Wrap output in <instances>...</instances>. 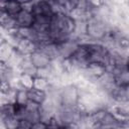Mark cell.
<instances>
[{
	"label": "cell",
	"mask_w": 129,
	"mask_h": 129,
	"mask_svg": "<svg viewBox=\"0 0 129 129\" xmlns=\"http://www.w3.org/2000/svg\"><path fill=\"white\" fill-rule=\"evenodd\" d=\"M28 102H29L28 90H25V89H22V88L17 89L16 98H15V104H17L19 106H25Z\"/></svg>",
	"instance_id": "cell-14"
},
{
	"label": "cell",
	"mask_w": 129,
	"mask_h": 129,
	"mask_svg": "<svg viewBox=\"0 0 129 129\" xmlns=\"http://www.w3.org/2000/svg\"><path fill=\"white\" fill-rule=\"evenodd\" d=\"M30 126H31L30 122H28L26 120H21L18 129H30Z\"/></svg>",
	"instance_id": "cell-17"
},
{
	"label": "cell",
	"mask_w": 129,
	"mask_h": 129,
	"mask_svg": "<svg viewBox=\"0 0 129 129\" xmlns=\"http://www.w3.org/2000/svg\"><path fill=\"white\" fill-rule=\"evenodd\" d=\"M93 129H110L108 127H105V126H102V125H96Z\"/></svg>",
	"instance_id": "cell-19"
},
{
	"label": "cell",
	"mask_w": 129,
	"mask_h": 129,
	"mask_svg": "<svg viewBox=\"0 0 129 129\" xmlns=\"http://www.w3.org/2000/svg\"><path fill=\"white\" fill-rule=\"evenodd\" d=\"M31 12L33 13L34 16L44 15L51 17L53 15L50 1H33Z\"/></svg>",
	"instance_id": "cell-8"
},
{
	"label": "cell",
	"mask_w": 129,
	"mask_h": 129,
	"mask_svg": "<svg viewBox=\"0 0 129 129\" xmlns=\"http://www.w3.org/2000/svg\"><path fill=\"white\" fill-rule=\"evenodd\" d=\"M124 94H125V99L129 103V86L124 87Z\"/></svg>",
	"instance_id": "cell-18"
},
{
	"label": "cell",
	"mask_w": 129,
	"mask_h": 129,
	"mask_svg": "<svg viewBox=\"0 0 129 129\" xmlns=\"http://www.w3.org/2000/svg\"><path fill=\"white\" fill-rule=\"evenodd\" d=\"M126 129H129V127H128V128H126Z\"/></svg>",
	"instance_id": "cell-21"
},
{
	"label": "cell",
	"mask_w": 129,
	"mask_h": 129,
	"mask_svg": "<svg viewBox=\"0 0 129 129\" xmlns=\"http://www.w3.org/2000/svg\"><path fill=\"white\" fill-rule=\"evenodd\" d=\"M1 119L15 116V104H4L1 105V111H0Z\"/></svg>",
	"instance_id": "cell-15"
},
{
	"label": "cell",
	"mask_w": 129,
	"mask_h": 129,
	"mask_svg": "<svg viewBox=\"0 0 129 129\" xmlns=\"http://www.w3.org/2000/svg\"><path fill=\"white\" fill-rule=\"evenodd\" d=\"M111 28L112 26L107 21L94 15L87 21V36L91 41L101 42Z\"/></svg>",
	"instance_id": "cell-2"
},
{
	"label": "cell",
	"mask_w": 129,
	"mask_h": 129,
	"mask_svg": "<svg viewBox=\"0 0 129 129\" xmlns=\"http://www.w3.org/2000/svg\"><path fill=\"white\" fill-rule=\"evenodd\" d=\"M34 79L35 77L30 74H25L22 73L18 77V82H19V89H25V90H30L33 88L34 85Z\"/></svg>",
	"instance_id": "cell-12"
},
{
	"label": "cell",
	"mask_w": 129,
	"mask_h": 129,
	"mask_svg": "<svg viewBox=\"0 0 129 129\" xmlns=\"http://www.w3.org/2000/svg\"><path fill=\"white\" fill-rule=\"evenodd\" d=\"M33 88L48 93L50 91V89H51V86H50V82H49L48 79L41 78V77H35Z\"/></svg>",
	"instance_id": "cell-13"
},
{
	"label": "cell",
	"mask_w": 129,
	"mask_h": 129,
	"mask_svg": "<svg viewBox=\"0 0 129 129\" xmlns=\"http://www.w3.org/2000/svg\"><path fill=\"white\" fill-rule=\"evenodd\" d=\"M81 42L77 38H70L61 43L57 44L58 52H59V58L60 59H69L73 56V54L76 52L78 47L80 46Z\"/></svg>",
	"instance_id": "cell-4"
},
{
	"label": "cell",
	"mask_w": 129,
	"mask_h": 129,
	"mask_svg": "<svg viewBox=\"0 0 129 129\" xmlns=\"http://www.w3.org/2000/svg\"><path fill=\"white\" fill-rule=\"evenodd\" d=\"M28 98H29V101L36 103L38 105H41L47 100L48 93L44 92V91L37 90L35 88H32V89L28 90Z\"/></svg>",
	"instance_id": "cell-11"
},
{
	"label": "cell",
	"mask_w": 129,
	"mask_h": 129,
	"mask_svg": "<svg viewBox=\"0 0 129 129\" xmlns=\"http://www.w3.org/2000/svg\"><path fill=\"white\" fill-rule=\"evenodd\" d=\"M127 68H128V70H129V53H128V55H127Z\"/></svg>",
	"instance_id": "cell-20"
},
{
	"label": "cell",
	"mask_w": 129,
	"mask_h": 129,
	"mask_svg": "<svg viewBox=\"0 0 129 129\" xmlns=\"http://www.w3.org/2000/svg\"><path fill=\"white\" fill-rule=\"evenodd\" d=\"M76 30V21L69 14H54L51 17L48 29L49 39L58 44L72 37Z\"/></svg>",
	"instance_id": "cell-1"
},
{
	"label": "cell",
	"mask_w": 129,
	"mask_h": 129,
	"mask_svg": "<svg viewBox=\"0 0 129 129\" xmlns=\"http://www.w3.org/2000/svg\"><path fill=\"white\" fill-rule=\"evenodd\" d=\"M14 51H15V48L9 42L2 39L0 44V62L6 63L11 58Z\"/></svg>",
	"instance_id": "cell-10"
},
{
	"label": "cell",
	"mask_w": 129,
	"mask_h": 129,
	"mask_svg": "<svg viewBox=\"0 0 129 129\" xmlns=\"http://www.w3.org/2000/svg\"><path fill=\"white\" fill-rule=\"evenodd\" d=\"M22 10L23 5L21 1H4L0 3V11H4L13 18H16Z\"/></svg>",
	"instance_id": "cell-7"
},
{
	"label": "cell",
	"mask_w": 129,
	"mask_h": 129,
	"mask_svg": "<svg viewBox=\"0 0 129 129\" xmlns=\"http://www.w3.org/2000/svg\"><path fill=\"white\" fill-rule=\"evenodd\" d=\"M84 113L79 109V107L73 108H64L58 107L55 117L60 124V126H71V125H78L82 118L84 117Z\"/></svg>",
	"instance_id": "cell-3"
},
{
	"label": "cell",
	"mask_w": 129,
	"mask_h": 129,
	"mask_svg": "<svg viewBox=\"0 0 129 129\" xmlns=\"http://www.w3.org/2000/svg\"><path fill=\"white\" fill-rule=\"evenodd\" d=\"M37 49V44L29 38H20L15 46V50L23 56H29Z\"/></svg>",
	"instance_id": "cell-5"
},
{
	"label": "cell",
	"mask_w": 129,
	"mask_h": 129,
	"mask_svg": "<svg viewBox=\"0 0 129 129\" xmlns=\"http://www.w3.org/2000/svg\"><path fill=\"white\" fill-rule=\"evenodd\" d=\"M34 15L30 10L23 9L15 18L19 28H31L34 23Z\"/></svg>",
	"instance_id": "cell-9"
},
{
	"label": "cell",
	"mask_w": 129,
	"mask_h": 129,
	"mask_svg": "<svg viewBox=\"0 0 129 129\" xmlns=\"http://www.w3.org/2000/svg\"><path fill=\"white\" fill-rule=\"evenodd\" d=\"M30 129H48V128H47V123L43 121H37L31 124Z\"/></svg>",
	"instance_id": "cell-16"
},
{
	"label": "cell",
	"mask_w": 129,
	"mask_h": 129,
	"mask_svg": "<svg viewBox=\"0 0 129 129\" xmlns=\"http://www.w3.org/2000/svg\"><path fill=\"white\" fill-rule=\"evenodd\" d=\"M29 57H30V60H31L33 67L36 70L48 68V67H50V64L52 62L51 59L39 49H36L32 54L29 55Z\"/></svg>",
	"instance_id": "cell-6"
}]
</instances>
